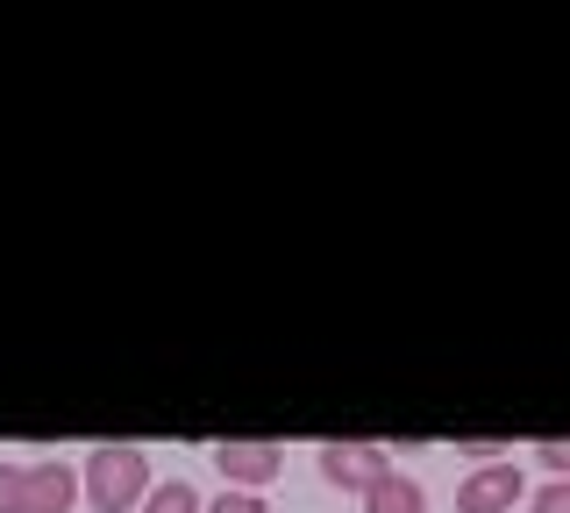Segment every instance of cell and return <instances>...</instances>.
I'll use <instances>...</instances> for the list:
<instances>
[{"mask_svg": "<svg viewBox=\"0 0 570 513\" xmlns=\"http://www.w3.org/2000/svg\"><path fill=\"white\" fill-rule=\"evenodd\" d=\"M79 492H86L100 513H129V506L150 500V456H142V450H94V464H86Z\"/></svg>", "mask_w": 570, "mask_h": 513, "instance_id": "6da1fadb", "label": "cell"}, {"mask_svg": "<svg viewBox=\"0 0 570 513\" xmlns=\"http://www.w3.org/2000/svg\"><path fill=\"white\" fill-rule=\"evenodd\" d=\"M71 500H79V477L65 464H36V471L0 464V513H71Z\"/></svg>", "mask_w": 570, "mask_h": 513, "instance_id": "7a4b0ae2", "label": "cell"}, {"mask_svg": "<svg viewBox=\"0 0 570 513\" xmlns=\"http://www.w3.org/2000/svg\"><path fill=\"white\" fill-rule=\"evenodd\" d=\"M321 471H328V485H379V477H385V450H379V442H328V450H321Z\"/></svg>", "mask_w": 570, "mask_h": 513, "instance_id": "3957f363", "label": "cell"}, {"mask_svg": "<svg viewBox=\"0 0 570 513\" xmlns=\"http://www.w3.org/2000/svg\"><path fill=\"white\" fill-rule=\"evenodd\" d=\"M513 500H521V471H513V464L471 471V477L456 485V506H463V513H507Z\"/></svg>", "mask_w": 570, "mask_h": 513, "instance_id": "277c9868", "label": "cell"}, {"mask_svg": "<svg viewBox=\"0 0 570 513\" xmlns=\"http://www.w3.org/2000/svg\"><path fill=\"white\" fill-rule=\"evenodd\" d=\"M214 464L236 477V485H264V477H278L285 450H278V442H222V450H214Z\"/></svg>", "mask_w": 570, "mask_h": 513, "instance_id": "5b68a950", "label": "cell"}, {"mask_svg": "<svg viewBox=\"0 0 570 513\" xmlns=\"http://www.w3.org/2000/svg\"><path fill=\"white\" fill-rule=\"evenodd\" d=\"M364 513H428V500H421V485H414V477L385 471L379 485L364 492Z\"/></svg>", "mask_w": 570, "mask_h": 513, "instance_id": "8992f818", "label": "cell"}, {"mask_svg": "<svg viewBox=\"0 0 570 513\" xmlns=\"http://www.w3.org/2000/svg\"><path fill=\"white\" fill-rule=\"evenodd\" d=\"M142 513H200V492H193L186 477H171V485H157L150 500H142Z\"/></svg>", "mask_w": 570, "mask_h": 513, "instance_id": "52a82bcc", "label": "cell"}, {"mask_svg": "<svg viewBox=\"0 0 570 513\" xmlns=\"http://www.w3.org/2000/svg\"><path fill=\"white\" fill-rule=\"evenodd\" d=\"M534 513H570V485H542L534 492Z\"/></svg>", "mask_w": 570, "mask_h": 513, "instance_id": "ba28073f", "label": "cell"}, {"mask_svg": "<svg viewBox=\"0 0 570 513\" xmlns=\"http://www.w3.org/2000/svg\"><path fill=\"white\" fill-rule=\"evenodd\" d=\"M207 513H272L264 500H249V492H228V500H214Z\"/></svg>", "mask_w": 570, "mask_h": 513, "instance_id": "9c48e42d", "label": "cell"}, {"mask_svg": "<svg viewBox=\"0 0 570 513\" xmlns=\"http://www.w3.org/2000/svg\"><path fill=\"white\" fill-rule=\"evenodd\" d=\"M542 464L549 471H570V442H542Z\"/></svg>", "mask_w": 570, "mask_h": 513, "instance_id": "30bf717a", "label": "cell"}]
</instances>
